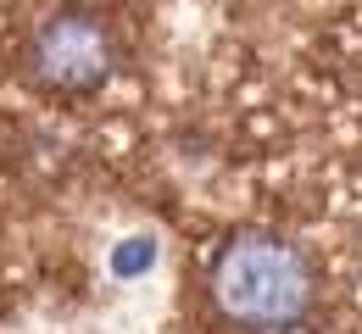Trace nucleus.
I'll return each mask as SVG.
<instances>
[{
	"label": "nucleus",
	"instance_id": "obj_1",
	"mask_svg": "<svg viewBox=\"0 0 362 334\" xmlns=\"http://www.w3.org/2000/svg\"><path fill=\"white\" fill-rule=\"evenodd\" d=\"M206 295H212L218 318L234 329H279V323H296L313 312L317 268L296 239L273 234V229H240L218 245V256L206 268Z\"/></svg>",
	"mask_w": 362,
	"mask_h": 334
},
{
	"label": "nucleus",
	"instance_id": "obj_2",
	"mask_svg": "<svg viewBox=\"0 0 362 334\" xmlns=\"http://www.w3.org/2000/svg\"><path fill=\"white\" fill-rule=\"evenodd\" d=\"M123 61L117 28L90 6H62L28 40V78L50 95H95Z\"/></svg>",
	"mask_w": 362,
	"mask_h": 334
},
{
	"label": "nucleus",
	"instance_id": "obj_3",
	"mask_svg": "<svg viewBox=\"0 0 362 334\" xmlns=\"http://www.w3.org/2000/svg\"><path fill=\"white\" fill-rule=\"evenodd\" d=\"M151 262H156V239H151V234H134V239H123V245L112 251V268H117V279H139Z\"/></svg>",
	"mask_w": 362,
	"mask_h": 334
},
{
	"label": "nucleus",
	"instance_id": "obj_4",
	"mask_svg": "<svg viewBox=\"0 0 362 334\" xmlns=\"http://www.w3.org/2000/svg\"><path fill=\"white\" fill-rule=\"evenodd\" d=\"M257 334H317L307 318H296V323H279V329H257Z\"/></svg>",
	"mask_w": 362,
	"mask_h": 334
}]
</instances>
